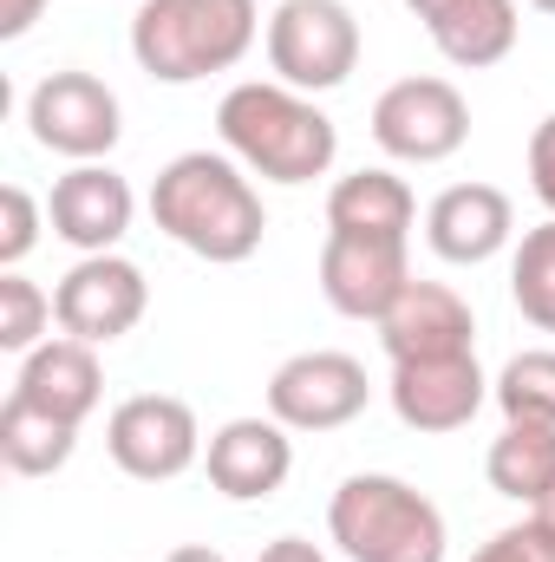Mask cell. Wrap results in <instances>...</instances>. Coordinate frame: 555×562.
<instances>
[{
    "label": "cell",
    "mask_w": 555,
    "mask_h": 562,
    "mask_svg": "<svg viewBox=\"0 0 555 562\" xmlns=\"http://www.w3.org/2000/svg\"><path fill=\"white\" fill-rule=\"evenodd\" d=\"M20 400L59 413V419L86 425L105 400V367H99V347L59 334V340H39L33 353H20V380H13Z\"/></svg>",
    "instance_id": "e0dca14e"
},
{
    "label": "cell",
    "mask_w": 555,
    "mask_h": 562,
    "mask_svg": "<svg viewBox=\"0 0 555 562\" xmlns=\"http://www.w3.org/2000/svg\"><path fill=\"white\" fill-rule=\"evenodd\" d=\"M530 517H536V524H543V530H550V537H555V491H550V497H543V504H536V510H530Z\"/></svg>",
    "instance_id": "4dcf8cb0"
},
{
    "label": "cell",
    "mask_w": 555,
    "mask_h": 562,
    "mask_svg": "<svg viewBox=\"0 0 555 562\" xmlns=\"http://www.w3.org/2000/svg\"><path fill=\"white\" fill-rule=\"evenodd\" d=\"M503 425H555V347H523L490 380Z\"/></svg>",
    "instance_id": "7402d4cb"
},
{
    "label": "cell",
    "mask_w": 555,
    "mask_h": 562,
    "mask_svg": "<svg viewBox=\"0 0 555 562\" xmlns=\"http://www.w3.org/2000/svg\"><path fill=\"white\" fill-rule=\"evenodd\" d=\"M132 216H138V196L112 164H72L46 196L53 236L79 256H112L132 236Z\"/></svg>",
    "instance_id": "7c38bea8"
},
{
    "label": "cell",
    "mask_w": 555,
    "mask_h": 562,
    "mask_svg": "<svg viewBox=\"0 0 555 562\" xmlns=\"http://www.w3.org/2000/svg\"><path fill=\"white\" fill-rule=\"evenodd\" d=\"M72 451H79V425L20 400V393H7V406H0V464L13 477H53V471L72 464Z\"/></svg>",
    "instance_id": "ffe728a7"
},
{
    "label": "cell",
    "mask_w": 555,
    "mask_h": 562,
    "mask_svg": "<svg viewBox=\"0 0 555 562\" xmlns=\"http://www.w3.org/2000/svg\"><path fill=\"white\" fill-rule=\"evenodd\" d=\"M471 138V105L451 79H399L373 99V144L393 164H444Z\"/></svg>",
    "instance_id": "52a82bcc"
},
{
    "label": "cell",
    "mask_w": 555,
    "mask_h": 562,
    "mask_svg": "<svg viewBox=\"0 0 555 562\" xmlns=\"http://www.w3.org/2000/svg\"><path fill=\"white\" fill-rule=\"evenodd\" d=\"M203 471L229 504H269L287 484V471H294V431L275 413H249V419L216 425L209 445H203Z\"/></svg>",
    "instance_id": "4fadbf2b"
},
{
    "label": "cell",
    "mask_w": 555,
    "mask_h": 562,
    "mask_svg": "<svg viewBox=\"0 0 555 562\" xmlns=\"http://www.w3.org/2000/svg\"><path fill=\"white\" fill-rule=\"evenodd\" d=\"M163 562H229L223 550H209V543H183V550H170Z\"/></svg>",
    "instance_id": "f546056e"
},
{
    "label": "cell",
    "mask_w": 555,
    "mask_h": 562,
    "mask_svg": "<svg viewBox=\"0 0 555 562\" xmlns=\"http://www.w3.org/2000/svg\"><path fill=\"white\" fill-rule=\"evenodd\" d=\"M510 301L536 334H555V216L523 229V243L510 256Z\"/></svg>",
    "instance_id": "603a6c76"
},
{
    "label": "cell",
    "mask_w": 555,
    "mask_h": 562,
    "mask_svg": "<svg viewBox=\"0 0 555 562\" xmlns=\"http://www.w3.org/2000/svg\"><path fill=\"white\" fill-rule=\"evenodd\" d=\"M256 562H327V550L307 543V537H275V543H262V557Z\"/></svg>",
    "instance_id": "f1b7e54d"
},
{
    "label": "cell",
    "mask_w": 555,
    "mask_h": 562,
    "mask_svg": "<svg viewBox=\"0 0 555 562\" xmlns=\"http://www.w3.org/2000/svg\"><path fill=\"white\" fill-rule=\"evenodd\" d=\"M327 537L347 562H444V510L393 471H353L327 497Z\"/></svg>",
    "instance_id": "277c9868"
},
{
    "label": "cell",
    "mask_w": 555,
    "mask_h": 562,
    "mask_svg": "<svg viewBox=\"0 0 555 562\" xmlns=\"http://www.w3.org/2000/svg\"><path fill=\"white\" fill-rule=\"evenodd\" d=\"M406 7H412L418 20H438V13H444V7H451V0H406Z\"/></svg>",
    "instance_id": "1f68e13d"
},
{
    "label": "cell",
    "mask_w": 555,
    "mask_h": 562,
    "mask_svg": "<svg viewBox=\"0 0 555 562\" xmlns=\"http://www.w3.org/2000/svg\"><path fill=\"white\" fill-rule=\"evenodd\" d=\"M144 307H150V281L132 256H79L59 288H53V321H59V334H72V340H86V347H112V340H125L132 327L144 321Z\"/></svg>",
    "instance_id": "9c48e42d"
},
{
    "label": "cell",
    "mask_w": 555,
    "mask_h": 562,
    "mask_svg": "<svg viewBox=\"0 0 555 562\" xmlns=\"http://www.w3.org/2000/svg\"><path fill=\"white\" fill-rule=\"evenodd\" d=\"M39 229H53V223H46V210L33 203V190H26V183H7V190H0V269H20V262L33 256Z\"/></svg>",
    "instance_id": "d4e9b609"
},
{
    "label": "cell",
    "mask_w": 555,
    "mask_h": 562,
    "mask_svg": "<svg viewBox=\"0 0 555 562\" xmlns=\"http://www.w3.org/2000/svg\"><path fill=\"white\" fill-rule=\"evenodd\" d=\"M530 7H536V13H555V0H530Z\"/></svg>",
    "instance_id": "d6a6232c"
},
{
    "label": "cell",
    "mask_w": 555,
    "mask_h": 562,
    "mask_svg": "<svg viewBox=\"0 0 555 562\" xmlns=\"http://www.w3.org/2000/svg\"><path fill=\"white\" fill-rule=\"evenodd\" d=\"M424 33L457 72H484L517 53L523 13H517V0H451L438 20H424Z\"/></svg>",
    "instance_id": "d6986e66"
},
{
    "label": "cell",
    "mask_w": 555,
    "mask_h": 562,
    "mask_svg": "<svg viewBox=\"0 0 555 562\" xmlns=\"http://www.w3.org/2000/svg\"><path fill=\"white\" fill-rule=\"evenodd\" d=\"M105 451L125 477L170 484L203 458V425L190 413V400H177V393H132L105 419Z\"/></svg>",
    "instance_id": "ba28073f"
},
{
    "label": "cell",
    "mask_w": 555,
    "mask_h": 562,
    "mask_svg": "<svg viewBox=\"0 0 555 562\" xmlns=\"http://www.w3.org/2000/svg\"><path fill=\"white\" fill-rule=\"evenodd\" d=\"M406 281H412V256H406L399 236H340V229H327V243H320V294H327L333 314L380 327V314L406 294Z\"/></svg>",
    "instance_id": "8fae6325"
},
{
    "label": "cell",
    "mask_w": 555,
    "mask_h": 562,
    "mask_svg": "<svg viewBox=\"0 0 555 562\" xmlns=\"http://www.w3.org/2000/svg\"><path fill=\"white\" fill-rule=\"evenodd\" d=\"M484 477L510 504H543L555 491V425H503L484 451Z\"/></svg>",
    "instance_id": "44dd1931"
},
{
    "label": "cell",
    "mask_w": 555,
    "mask_h": 562,
    "mask_svg": "<svg viewBox=\"0 0 555 562\" xmlns=\"http://www.w3.org/2000/svg\"><path fill=\"white\" fill-rule=\"evenodd\" d=\"M262 46H269V72L281 86L320 99V92L353 79V66H360V20H353L347 0H281L269 13Z\"/></svg>",
    "instance_id": "5b68a950"
},
{
    "label": "cell",
    "mask_w": 555,
    "mask_h": 562,
    "mask_svg": "<svg viewBox=\"0 0 555 562\" xmlns=\"http://www.w3.org/2000/svg\"><path fill=\"white\" fill-rule=\"evenodd\" d=\"M380 347L386 360H451V353H477V314L457 288L444 281H406V294L380 314Z\"/></svg>",
    "instance_id": "9a60e30c"
},
{
    "label": "cell",
    "mask_w": 555,
    "mask_h": 562,
    "mask_svg": "<svg viewBox=\"0 0 555 562\" xmlns=\"http://www.w3.org/2000/svg\"><path fill=\"white\" fill-rule=\"evenodd\" d=\"M26 132L39 150L53 157H72V164H105L118 138H125V105L118 92L99 79V72H46L33 92H26Z\"/></svg>",
    "instance_id": "8992f818"
},
{
    "label": "cell",
    "mask_w": 555,
    "mask_h": 562,
    "mask_svg": "<svg viewBox=\"0 0 555 562\" xmlns=\"http://www.w3.org/2000/svg\"><path fill=\"white\" fill-rule=\"evenodd\" d=\"M46 7H53V0H0V40H26Z\"/></svg>",
    "instance_id": "83f0119b"
},
{
    "label": "cell",
    "mask_w": 555,
    "mask_h": 562,
    "mask_svg": "<svg viewBox=\"0 0 555 562\" xmlns=\"http://www.w3.org/2000/svg\"><path fill=\"white\" fill-rule=\"evenodd\" d=\"M412 223H418L412 183L380 170V164L347 170L327 190V229H340V236H399V243H412Z\"/></svg>",
    "instance_id": "ac0fdd59"
},
{
    "label": "cell",
    "mask_w": 555,
    "mask_h": 562,
    "mask_svg": "<svg viewBox=\"0 0 555 562\" xmlns=\"http://www.w3.org/2000/svg\"><path fill=\"white\" fill-rule=\"evenodd\" d=\"M366 400H373V380L340 347L294 353V360H281L275 380H269V413L287 431H340V425H353L366 413Z\"/></svg>",
    "instance_id": "30bf717a"
},
{
    "label": "cell",
    "mask_w": 555,
    "mask_h": 562,
    "mask_svg": "<svg viewBox=\"0 0 555 562\" xmlns=\"http://www.w3.org/2000/svg\"><path fill=\"white\" fill-rule=\"evenodd\" d=\"M386 400H393L399 425L444 438V431H464V425L484 413L490 380H484L477 353H451V360H399L393 380H386Z\"/></svg>",
    "instance_id": "5bb4252c"
},
{
    "label": "cell",
    "mask_w": 555,
    "mask_h": 562,
    "mask_svg": "<svg viewBox=\"0 0 555 562\" xmlns=\"http://www.w3.org/2000/svg\"><path fill=\"white\" fill-rule=\"evenodd\" d=\"M424 243L451 269H477L517 243V203L497 183H451L424 210Z\"/></svg>",
    "instance_id": "2e32d148"
},
{
    "label": "cell",
    "mask_w": 555,
    "mask_h": 562,
    "mask_svg": "<svg viewBox=\"0 0 555 562\" xmlns=\"http://www.w3.org/2000/svg\"><path fill=\"white\" fill-rule=\"evenodd\" d=\"M523 164H530V190H536V203L555 216V112L530 132V150H523Z\"/></svg>",
    "instance_id": "4316f807"
},
{
    "label": "cell",
    "mask_w": 555,
    "mask_h": 562,
    "mask_svg": "<svg viewBox=\"0 0 555 562\" xmlns=\"http://www.w3.org/2000/svg\"><path fill=\"white\" fill-rule=\"evenodd\" d=\"M150 223L177 249H190L196 262H216V269L249 262L262 249V236H269L262 190L229 150H183V157H170L157 170V183H150Z\"/></svg>",
    "instance_id": "6da1fadb"
},
{
    "label": "cell",
    "mask_w": 555,
    "mask_h": 562,
    "mask_svg": "<svg viewBox=\"0 0 555 562\" xmlns=\"http://www.w3.org/2000/svg\"><path fill=\"white\" fill-rule=\"evenodd\" d=\"M216 138H223V150L249 177L287 183V190L327 177L333 157H340L333 119L307 92H294L281 79H242V86H229L223 105H216Z\"/></svg>",
    "instance_id": "7a4b0ae2"
},
{
    "label": "cell",
    "mask_w": 555,
    "mask_h": 562,
    "mask_svg": "<svg viewBox=\"0 0 555 562\" xmlns=\"http://www.w3.org/2000/svg\"><path fill=\"white\" fill-rule=\"evenodd\" d=\"M471 562H555V537L536 524V517H523V524L497 530V537H490Z\"/></svg>",
    "instance_id": "484cf974"
},
{
    "label": "cell",
    "mask_w": 555,
    "mask_h": 562,
    "mask_svg": "<svg viewBox=\"0 0 555 562\" xmlns=\"http://www.w3.org/2000/svg\"><path fill=\"white\" fill-rule=\"evenodd\" d=\"M256 0H138L132 13V59L157 86H196L236 72L262 40Z\"/></svg>",
    "instance_id": "3957f363"
},
{
    "label": "cell",
    "mask_w": 555,
    "mask_h": 562,
    "mask_svg": "<svg viewBox=\"0 0 555 562\" xmlns=\"http://www.w3.org/2000/svg\"><path fill=\"white\" fill-rule=\"evenodd\" d=\"M53 327V294L20 269H0V347L7 353H33Z\"/></svg>",
    "instance_id": "cb8c5ba5"
}]
</instances>
